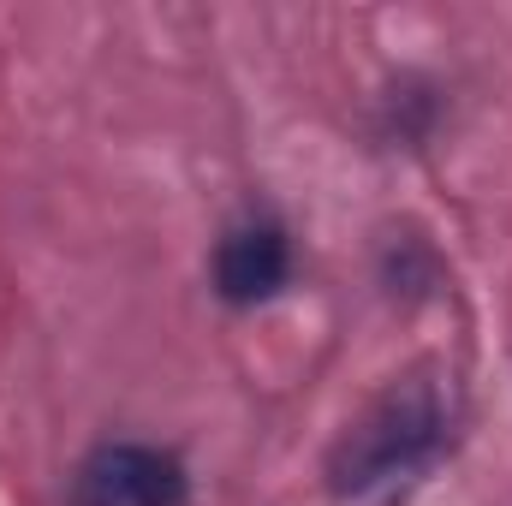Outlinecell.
Returning <instances> with one entry per match:
<instances>
[{"label": "cell", "mask_w": 512, "mask_h": 506, "mask_svg": "<svg viewBox=\"0 0 512 506\" xmlns=\"http://www.w3.org/2000/svg\"><path fill=\"white\" fill-rule=\"evenodd\" d=\"M292 280V245L274 221H239L215 245V292L227 304H268Z\"/></svg>", "instance_id": "3957f363"}, {"label": "cell", "mask_w": 512, "mask_h": 506, "mask_svg": "<svg viewBox=\"0 0 512 506\" xmlns=\"http://www.w3.org/2000/svg\"><path fill=\"white\" fill-rule=\"evenodd\" d=\"M191 477L173 453L143 441H108L78 471V506H185Z\"/></svg>", "instance_id": "7a4b0ae2"}, {"label": "cell", "mask_w": 512, "mask_h": 506, "mask_svg": "<svg viewBox=\"0 0 512 506\" xmlns=\"http://www.w3.org/2000/svg\"><path fill=\"white\" fill-rule=\"evenodd\" d=\"M459 441V393L435 370H411L364 405L328 453V489L346 506H387L417 489Z\"/></svg>", "instance_id": "6da1fadb"}]
</instances>
